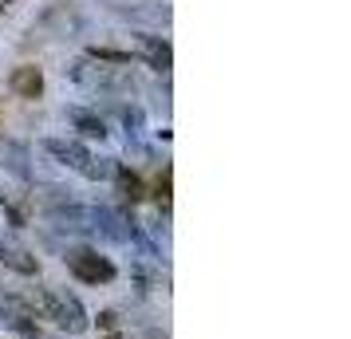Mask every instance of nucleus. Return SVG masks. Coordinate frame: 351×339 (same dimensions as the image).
<instances>
[{"mask_svg":"<svg viewBox=\"0 0 351 339\" xmlns=\"http://www.w3.org/2000/svg\"><path fill=\"white\" fill-rule=\"evenodd\" d=\"M32 307L44 316V320H51L60 331H67V336H83L87 327H91V320H87V312H83V304L71 296V292H60V288H36L32 296Z\"/></svg>","mask_w":351,"mask_h":339,"instance_id":"obj_1","label":"nucleus"},{"mask_svg":"<svg viewBox=\"0 0 351 339\" xmlns=\"http://www.w3.org/2000/svg\"><path fill=\"white\" fill-rule=\"evenodd\" d=\"M44 150H48L60 166L75 170V174L87 178V181H103V178L114 174V162H99L95 154H91L83 142H75V138H44Z\"/></svg>","mask_w":351,"mask_h":339,"instance_id":"obj_2","label":"nucleus"},{"mask_svg":"<svg viewBox=\"0 0 351 339\" xmlns=\"http://www.w3.org/2000/svg\"><path fill=\"white\" fill-rule=\"evenodd\" d=\"M64 260H67V273L83 280V284H111L114 280L111 257H99L95 249H71Z\"/></svg>","mask_w":351,"mask_h":339,"instance_id":"obj_3","label":"nucleus"},{"mask_svg":"<svg viewBox=\"0 0 351 339\" xmlns=\"http://www.w3.org/2000/svg\"><path fill=\"white\" fill-rule=\"evenodd\" d=\"M67 79L80 83L83 91H103V95H111V91H123L127 79H119L111 67L95 64V60H75V64L67 67Z\"/></svg>","mask_w":351,"mask_h":339,"instance_id":"obj_4","label":"nucleus"},{"mask_svg":"<svg viewBox=\"0 0 351 339\" xmlns=\"http://www.w3.org/2000/svg\"><path fill=\"white\" fill-rule=\"evenodd\" d=\"M56 229L64 233H83V237H95V205H80V201H64L48 213Z\"/></svg>","mask_w":351,"mask_h":339,"instance_id":"obj_5","label":"nucleus"},{"mask_svg":"<svg viewBox=\"0 0 351 339\" xmlns=\"http://www.w3.org/2000/svg\"><path fill=\"white\" fill-rule=\"evenodd\" d=\"M0 264L12 268V273H20V276H36L40 273V260H36L24 244L8 241V237H0Z\"/></svg>","mask_w":351,"mask_h":339,"instance_id":"obj_6","label":"nucleus"},{"mask_svg":"<svg viewBox=\"0 0 351 339\" xmlns=\"http://www.w3.org/2000/svg\"><path fill=\"white\" fill-rule=\"evenodd\" d=\"M0 323L8 327V331H16L20 339H40V323H36L32 312H24L16 304H0Z\"/></svg>","mask_w":351,"mask_h":339,"instance_id":"obj_7","label":"nucleus"},{"mask_svg":"<svg viewBox=\"0 0 351 339\" xmlns=\"http://www.w3.org/2000/svg\"><path fill=\"white\" fill-rule=\"evenodd\" d=\"M138 51L146 55V64L154 67V71H170V67H174V51H170V44L158 40V36L138 32Z\"/></svg>","mask_w":351,"mask_h":339,"instance_id":"obj_8","label":"nucleus"},{"mask_svg":"<svg viewBox=\"0 0 351 339\" xmlns=\"http://www.w3.org/2000/svg\"><path fill=\"white\" fill-rule=\"evenodd\" d=\"M12 91H16L20 99H40L44 95V71L36 64H24L12 71Z\"/></svg>","mask_w":351,"mask_h":339,"instance_id":"obj_9","label":"nucleus"},{"mask_svg":"<svg viewBox=\"0 0 351 339\" xmlns=\"http://www.w3.org/2000/svg\"><path fill=\"white\" fill-rule=\"evenodd\" d=\"M67 123L80 130L83 138H99V142L107 138V123L95 111H87V107H67Z\"/></svg>","mask_w":351,"mask_h":339,"instance_id":"obj_10","label":"nucleus"},{"mask_svg":"<svg viewBox=\"0 0 351 339\" xmlns=\"http://www.w3.org/2000/svg\"><path fill=\"white\" fill-rule=\"evenodd\" d=\"M0 158H4V166H8L16 178L28 181V154H24V146H16V142H0Z\"/></svg>","mask_w":351,"mask_h":339,"instance_id":"obj_11","label":"nucleus"},{"mask_svg":"<svg viewBox=\"0 0 351 339\" xmlns=\"http://www.w3.org/2000/svg\"><path fill=\"white\" fill-rule=\"evenodd\" d=\"M111 178H119V190H123L127 201H138V197H143V181H138V174H130L127 166H114Z\"/></svg>","mask_w":351,"mask_h":339,"instance_id":"obj_12","label":"nucleus"},{"mask_svg":"<svg viewBox=\"0 0 351 339\" xmlns=\"http://www.w3.org/2000/svg\"><path fill=\"white\" fill-rule=\"evenodd\" d=\"M87 60H95V64H130V51H119V48H87Z\"/></svg>","mask_w":351,"mask_h":339,"instance_id":"obj_13","label":"nucleus"},{"mask_svg":"<svg viewBox=\"0 0 351 339\" xmlns=\"http://www.w3.org/2000/svg\"><path fill=\"white\" fill-rule=\"evenodd\" d=\"M119 118H123V127H127V138L143 130V111H138V107H119Z\"/></svg>","mask_w":351,"mask_h":339,"instance_id":"obj_14","label":"nucleus"},{"mask_svg":"<svg viewBox=\"0 0 351 339\" xmlns=\"http://www.w3.org/2000/svg\"><path fill=\"white\" fill-rule=\"evenodd\" d=\"M103 4H111L114 12H123V16H143V12H138V8H130L127 0H103Z\"/></svg>","mask_w":351,"mask_h":339,"instance_id":"obj_15","label":"nucleus"},{"mask_svg":"<svg viewBox=\"0 0 351 339\" xmlns=\"http://www.w3.org/2000/svg\"><path fill=\"white\" fill-rule=\"evenodd\" d=\"M99 327L114 331V327H119V316H114V312H103V316H99Z\"/></svg>","mask_w":351,"mask_h":339,"instance_id":"obj_16","label":"nucleus"},{"mask_svg":"<svg viewBox=\"0 0 351 339\" xmlns=\"http://www.w3.org/2000/svg\"><path fill=\"white\" fill-rule=\"evenodd\" d=\"M103 339H130V336H123V331H107Z\"/></svg>","mask_w":351,"mask_h":339,"instance_id":"obj_17","label":"nucleus"},{"mask_svg":"<svg viewBox=\"0 0 351 339\" xmlns=\"http://www.w3.org/2000/svg\"><path fill=\"white\" fill-rule=\"evenodd\" d=\"M8 4H12V0H0V8H8Z\"/></svg>","mask_w":351,"mask_h":339,"instance_id":"obj_18","label":"nucleus"}]
</instances>
